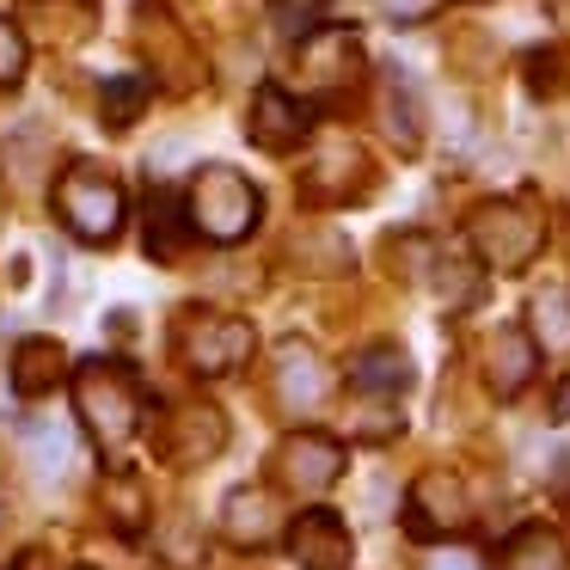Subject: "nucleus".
Returning a JSON list of instances; mask_svg holds the SVG:
<instances>
[{
    "label": "nucleus",
    "instance_id": "obj_1",
    "mask_svg": "<svg viewBox=\"0 0 570 570\" xmlns=\"http://www.w3.org/2000/svg\"><path fill=\"white\" fill-rule=\"evenodd\" d=\"M185 215H190V234L215 239V246H234V239H246L252 222H258V190H252L234 166H203L190 197H185Z\"/></svg>",
    "mask_w": 570,
    "mask_h": 570
},
{
    "label": "nucleus",
    "instance_id": "obj_2",
    "mask_svg": "<svg viewBox=\"0 0 570 570\" xmlns=\"http://www.w3.org/2000/svg\"><path fill=\"white\" fill-rule=\"evenodd\" d=\"M75 405H80V417L92 423L99 442H124V435L141 423V386H136V374H129L124 362L92 356L87 368H80V381H75Z\"/></svg>",
    "mask_w": 570,
    "mask_h": 570
},
{
    "label": "nucleus",
    "instance_id": "obj_3",
    "mask_svg": "<svg viewBox=\"0 0 570 570\" xmlns=\"http://www.w3.org/2000/svg\"><path fill=\"white\" fill-rule=\"evenodd\" d=\"M56 215H62V227H75L80 239H111L117 227H124V190H117L111 173H99V166H68L62 185H56Z\"/></svg>",
    "mask_w": 570,
    "mask_h": 570
},
{
    "label": "nucleus",
    "instance_id": "obj_4",
    "mask_svg": "<svg viewBox=\"0 0 570 570\" xmlns=\"http://www.w3.org/2000/svg\"><path fill=\"white\" fill-rule=\"evenodd\" d=\"M472 246L484 252V264L497 271H521V264L540 252V222L515 203H491V209L472 215Z\"/></svg>",
    "mask_w": 570,
    "mask_h": 570
},
{
    "label": "nucleus",
    "instance_id": "obj_5",
    "mask_svg": "<svg viewBox=\"0 0 570 570\" xmlns=\"http://www.w3.org/2000/svg\"><path fill=\"white\" fill-rule=\"evenodd\" d=\"M252 356V325L246 320H190L185 325V362L197 374H234Z\"/></svg>",
    "mask_w": 570,
    "mask_h": 570
},
{
    "label": "nucleus",
    "instance_id": "obj_6",
    "mask_svg": "<svg viewBox=\"0 0 570 570\" xmlns=\"http://www.w3.org/2000/svg\"><path fill=\"white\" fill-rule=\"evenodd\" d=\"M288 546H295L301 570H350V528L332 509H307L288 533Z\"/></svg>",
    "mask_w": 570,
    "mask_h": 570
},
{
    "label": "nucleus",
    "instance_id": "obj_7",
    "mask_svg": "<svg viewBox=\"0 0 570 570\" xmlns=\"http://www.w3.org/2000/svg\"><path fill=\"white\" fill-rule=\"evenodd\" d=\"M337 472H344V448H337L332 435H313V430L288 435V448H283V479L295 484V491H325Z\"/></svg>",
    "mask_w": 570,
    "mask_h": 570
},
{
    "label": "nucleus",
    "instance_id": "obj_8",
    "mask_svg": "<svg viewBox=\"0 0 570 570\" xmlns=\"http://www.w3.org/2000/svg\"><path fill=\"white\" fill-rule=\"evenodd\" d=\"M356 62H362V50H356V38L350 31H313L307 43H301V75H307V87H350L356 80Z\"/></svg>",
    "mask_w": 570,
    "mask_h": 570
},
{
    "label": "nucleus",
    "instance_id": "obj_9",
    "mask_svg": "<svg viewBox=\"0 0 570 570\" xmlns=\"http://www.w3.org/2000/svg\"><path fill=\"white\" fill-rule=\"evenodd\" d=\"M301 136H307V111H301L283 87H264L258 99H252V141L271 148V154H288Z\"/></svg>",
    "mask_w": 570,
    "mask_h": 570
},
{
    "label": "nucleus",
    "instance_id": "obj_10",
    "mask_svg": "<svg viewBox=\"0 0 570 570\" xmlns=\"http://www.w3.org/2000/svg\"><path fill=\"white\" fill-rule=\"evenodd\" d=\"M460 521H466V497H460V484L442 479V472H430V479L411 491V528L435 533V528H460Z\"/></svg>",
    "mask_w": 570,
    "mask_h": 570
},
{
    "label": "nucleus",
    "instance_id": "obj_11",
    "mask_svg": "<svg viewBox=\"0 0 570 570\" xmlns=\"http://www.w3.org/2000/svg\"><path fill=\"white\" fill-rule=\"evenodd\" d=\"M325 362L307 344H283V405L288 411H313L325 399Z\"/></svg>",
    "mask_w": 570,
    "mask_h": 570
},
{
    "label": "nucleus",
    "instance_id": "obj_12",
    "mask_svg": "<svg viewBox=\"0 0 570 570\" xmlns=\"http://www.w3.org/2000/svg\"><path fill=\"white\" fill-rule=\"evenodd\" d=\"M227 533H234L239 546H271L276 540V503H271V491L246 484V491L227 497Z\"/></svg>",
    "mask_w": 570,
    "mask_h": 570
},
{
    "label": "nucleus",
    "instance_id": "obj_13",
    "mask_svg": "<svg viewBox=\"0 0 570 570\" xmlns=\"http://www.w3.org/2000/svg\"><path fill=\"white\" fill-rule=\"evenodd\" d=\"M160 448L173 460H209L215 448H222V417H215L209 405L178 411V435H160Z\"/></svg>",
    "mask_w": 570,
    "mask_h": 570
},
{
    "label": "nucleus",
    "instance_id": "obj_14",
    "mask_svg": "<svg viewBox=\"0 0 570 570\" xmlns=\"http://www.w3.org/2000/svg\"><path fill=\"white\" fill-rule=\"evenodd\" d=\"M56 381H62V350H56L50 337H26L19 356H13V386L26 399H38V393H50Z\"/></svg>",
    "mask_w": 570,
    "mask_h": 570
},
{
    "label": "nucleus",
    "instance_id": "obj_15",
    "mask_svg": "<svg viewBox=\"0 0 570 570\" xmlns=\"http://www.w3.org/2000/svg\"><path fill=\"white\" fill-rule=\"evenodd\" d=\"M350 386H356V393H374V399L405 393V386H411V362L399 356V350H368V356H356V368H350Z\"/></svg>",
    "mask_w": 570,
    "mask_h": 570
},
{
    "label": "nucleus",
    "instance_id": "obj_16",
    "mask_svg": "<svg viewBox=\"0 0 570 570\" xmlns=\"http://www.w3.org/2000/svg\"><path fill=\"white\" fill-rule=\"evenodd\" d=\"M148 75H117V80H99V111L111 129H129L141 117V105H148Z\"/></svg>",
    "mask_w": 570,
    "mask_h": 570
},
{
    "label": "nucleus",
    "instance_id": "obj_17",
    "mask_svg": "<svg viewBox=\"0 0 570 570\" xmlns=\"http://www.w3.org/2000/svg\"><path fill=\"white\" fill-rule=\"evenodd\" d=\"M503 570H564V540L546 528H521L503 552Z\"/></svg>",
    "mask_w": 570,
    "mask_h": 570
},
{
    "label": "nucleus",
    "instance_id": "obj_18",
    "mask_svg": "<svg viewBox=\"0 0 570 570\" xmlns=\"http://www.w3.org/2000/svg\"><path fill=\"white\" fill-rule=\"evenodd\" d=\"M491 381H497V393H521V386H528V374H533V344L521 332H503L491 344Z\"/></svg>",
    "mask_w": 570,
    "mask_h": 570
},
{
    "label": "nucleus",
    "instance_id": "obj_19",
    "mask_svg": "<svg viewBox=\"0 0 570 570\" xmlns=\"http://www.w3.org/2000/svg\"><path fill=\"white\" fill-rule=\"evenodd\" d=\"M386 129L399 136V148H417V92L405 68H386Z\"/></svg>",
    "mask_w": 570,
    "mask_h": 570
},
{
    "label": "nucleus",
    "instance_id": "obj_20",
    "mask_svg": "<svg viewBox=\"0 0 570 570\" xmlns=\"http://www.w3.org/2000/svg\"><path fill=\"white\" fill-rule=\"evenodd\" d=\"M533 325H540L546 350H570V295L564 288H540L533 295Z\"/></svg>",
    "mask_w": 570,
    "mask_h": 570
},
{
    "label": "nucleus",
    "instance_id": "obj_21",
    "mask_svg": "<svg viewBox=\"0 0 570 570\" xmlns=\"http://www.w3.org/2000/svg\"><path fill=\"white\" fill-rule=\"evenodd\" d=\"M320 19H325V0H271V26L295 43H307L320 31Z\"/></svg>",
    "mask_w": 570,
    "mask_h": 570
},
{
    "label": "nucleus",
    "instance_id": "obj_22",
    "mask_svg": "<svg viewBox=\"0 0 570 570\" xmlns=\"http://www.w3.org/2000/svg\"><path fill=\"white\" fill-rule=\"evenodd\" d=\"M178 227H190V215H178L173 197H154V227H148L154 258H178Z\"/></svg>",
    "mask_w": 570,
    "mask_h": 570
},
{
    "label": "nucleus",
    "instance_id": "obj_23",
    "mask_svg": "<svg viewBox=\"0 0 570 570\" xmlns=\"http://www.w3.org/2000/svg\"><path fill=\"white\" fill-rule=\"evenodd\" d=\"M19 75H26V38L13 19H0V87H19Z\"/></svg>",
    "mask_w": 570,
    "mask_h": 570
},
{
    "label": "nucleus",
    "instance_id": "obj_24",
    "mask_svg": "<svg viewBox=\"0 0 570 570\" xmlns=\"http://www.w3.org/2000/svg\"><path fill=\"white\" fill-rule=\"evenodd\" d=\"M386 19H399V26H417V19H430L435 13V0H374Z\"/></svg>",
    "mask_w": 570,
    "mask_h": 570
},
{
    "label": "nucleus",
    "instance_id": "obj_25",
    "mask_svg": "<svg viewBox=\"0 0 570 570\" xmlns=\"http://www.w3.org/2000/svg\"><path fill=\"white\" fill-rule=\"evenodd\" d=\"M430 570H479V558H472V552H435Z\"/></svg>",
    "mask_w": 570,
    "mask_h": 570
},
{
    "label": "nucleus",
    "instance_id": "obj_26",
    "mask_svg": "<svg viewBox=\"0 0 570 570\" xmlns=\"http://www.w3.org/2000/svg\"><path fill=\"white\" fill-rule=\"evenodd\" d=\"M552 417H570V381L558 386V399H552Z\"/></svg>",
    "mask_w": 570,
    "mask_h": 570
}]
</instances>
